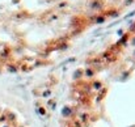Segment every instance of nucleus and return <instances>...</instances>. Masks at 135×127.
<instances>
[{"label":"nucleus","instance_id":"obj_1","mask_svg":"<svg viewBox=\"0 0 135 127\" xmlns=\"http://www.w3.org/2000/svg\"><path fill=\"white\" fill-rule=\"evenodd\" d=\"M66 127H135V29L81 68Z\"/></svg>","mask_w":135,"mask_h":127}]
</instances>
